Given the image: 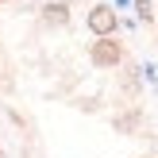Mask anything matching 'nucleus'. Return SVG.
I'll return each instance as SVG.
<instances>
[{
  "instance_id": "f03ea898",
  "label": "nucleus",
  "mask_w": 158,
  "mask_h": 158,
  "mask_svg": "<svg viewBox=\"0 0 158 158\" xmlns=\"http://www.w3.org/2000/svg\"><path fill=\"white\" fill-rule=\"evenodd\" d=\"M89 27H93V31H97V35H100V39H104V35H108V31H112V27H116V15H112V12H108V8H97V12H93V15H89Z\"/></svg>"
},
{
  "instance_id": "f257e3e1",
  "label": "nucleus",
  "mask_w": 158,
  "mask_h": 158,
  "mask_svg": "<svg viewBox=\"0 0 158 158\" xmlns=\"http://www.w3.org/2000/svg\"><path fill=\"white\" fill-rule=\"evenodd\" d=\"M93 66H120V58H123V54H120V46H116L112 43V39H97V43H93Z\"/></svg>"
}]
</instances>
